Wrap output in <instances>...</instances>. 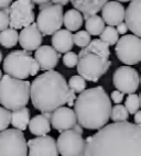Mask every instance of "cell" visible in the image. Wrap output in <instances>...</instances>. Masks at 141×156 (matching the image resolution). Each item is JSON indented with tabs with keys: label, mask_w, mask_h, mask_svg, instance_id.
I'll use <instances>...</instances> for the list:
<instances>
[{
	"label": "cell",
	"mask_w": 141,
	"mask_h": 156,
	"mask_svg": "<svg viewBox=\"0 0 141 156\" xmlns=\"http://www.w3.org/2000/svg\"><path fill=\"white\" fill-rule=\"evenodd\" d=\"M111 66L109 59H104L97 54L87 53L79 56L76 65L78 75L85 80L97 83Z\"/></svg>",
	"instance_id": "obj_6"
},
{
	"label": "cell",
	"mask_w": 141,
	"mask_h": 156,
	"mask_svg": "<svg viewBox=\"0 0 141 156\" xmlns=\"http://www.w3.org/2000/svg\"><path fill=\"white\" fill-rule=\"evenodd\" d=\"M30 99V81L5 75L0 79V103L8 110L27 107Z\"/></svg>",
	"instance_id": "obj_4"
},
{
	"label": "cell",
	"mask_w": 141,
	"mask_h": 156,
	"mask_svg": "<svg viewBox=\"0 0 141 156\" xmlns=\"http://www.w3.org/2000/svg\"><path fill=\"white\" fill-rule=\"evenodd\" d=\"M99 35H100V39L99 40H102L103 42L106 43L108 46L115 45L117 43V41L119 40L118 33H117L116 29L114 27H109V25H108L107 28H105Z\"/></svg>",
	"instance_id": "obj_27"
},
{
	"label": "cell",
	"mask_w": 141,
	"mask_h": 156,
	"mask_svg": "<svg viewBox=\"0 0 141 156\" xmlns=\"http://www.w3.org/2000/svg\"><path fill=\"white\" fill-rule=\"evenodd\" d=\"M28 126L30 132L35 136H43V135H46L49 132L51 131L50 120L45 119L42 114H38L32 119H30Z\"/></svg>",
	"instance_id": "obj_21"
},
{
	"label": "cell",
	"mask_w": 141,
	"mask_h": 156,
	"mask_svg": "<svg viewBox=\"0 0 141 156\" xmlns=\"http://www.w3.org/2000/svg\"><path fill=\"white\" fill-rule=\"evenodd\" d=\"M117 28H116V31H117V33H120L122 34V35H125V34L128 32V28H127V25H126V23L121 22V23H119V24L116 25Z\"/></svg>",
	"instance_id": "obj_36"
},
{
	"label": "cell",
	"mask_w": 141,
	"mask_h": 156,
	"mask_svg": "<svg viewBox=\"0 0 141 156\" xmlns=\"http://www.w3.org/2000/svg\"><path fill=\"white\" fill-rule=\"evenodd\" d=\"M67 85L68 88L70 90H73L75 94H81L86 88V80L79 75H74L70 78Z\"/></svg>",
	"instance_id": "obj_30"
},
{
	"label": "cell",
	"mask_w": 141,
	"mask_h": 156,
	"mask_svg": "<svg viewBox=\"0 0 141 156\" xmlns=\"http://www.w3.org/2000/svg\"><path fill=\"white\" fill-rule=\"evenodd\" d=\"M50 123L56 131L63 132L73 129L77 123L76 115L74 110L70 107H61L52 112Z\"/></svg>",
	"instance_id": "obj_14"
},
{
	"label": "cell",
	"mask_w": 141,
	"mask_h": 156,
	"mask_svg": "<svg viewBox=\"0 0 141 156\" xmlns=\"http://www.w3.org/2000/svg\"><path fill=\"white\" fill-rule=\"evenodd\" d=\"M63 24L66 27V30L70 32L79 31L83 25V16L82 13L75 9H70L63 14Z\"/></svg>",
	"instance_id": "obj_23"
},
{
	"label": "cell",
	"mask_w": 141,
	"mask_h": 156,
	"mask_svg": "<svg viewBox=\"0 0 141 156\" xmlns=\"http://www.w3.org/2000/svg\"><path fill=\"white\" fill-rule=\"evenodd\" d=\"M135 124H138V126L141 124V112L140 111H137L135 113Z\"/></svg>",
	"instance_id": "obj_40"
},
{
	"label": "cell",
	"mask_w": 141,
	"mask_h": 156,
	"mask_svg": "<svg viewBox=\"0 0 141 156\" xmlns=\"http://www.w3.org/2000/svg\"><path fill=\"white\" fill-rule=\"evenodd\" d=\"M26 136L17 129H6L0 132V156H27Z\"/></svg>",
	"instance_id": "obj_8"
},
{
	"label": "cell",
	"mask_w": 141,
	"mask_h": 156,
	"mask_svg": "<svg viewBox=\"0 0 141 156\" xmlns=\"http://www.w3.org/2000/svg\"><path fill=\"white\" fill-rule=\"evenodd\" d=\"M111 100L102 86L85 89L74 101L77 123L87 130H99L107 124Z\"/></svg>",
	"instance_id": "obj_3"
},
{
	"label": "cell",
	"mask_w": 141,
	"mask_h": 156,
	"mask_svg": "<svg viewBox=\"0 0 141 156\" xmlns=\"http://www.w3.org/2000/svg\"><path fill=\"white\" fill-rule=\"evenodd\" d=\"M85 28H86V32L89 35L97 36L102 33L103 30L105 29V22L103 21L102 17L94 14V16L88 17V19L86 20Z\"/></svg>",
	"instance_id": "obj_25"
},
{
	"label": "cell",
	"mask_w": 141,
	"mask_h": 156,
	"mask_svg": "<svg viewBox=\"0 0 141 156\" xmlns=\"http://www.w3.org/2000/svg\"><path fill=\"white\" fill-rule=\"evenodd\" d=\"M2 59H3V56H2V53H1V51H0V63L2 62Z\"/></svg>",
	"instance_id": "obj_43"
},
{
	"label": "cell",
	"mask_w": 141,
	"mask_h": 156,
	"mask_svg": "<svg viewBox=\"0 0 141 156\" xmlns=\"http://www.w3.org/2000/svg\"><path fill=\"white\" fill-rule=\"evenodd\" d=\"M32 2L35 5H44V3H48V2H51V0H31Z\"/></svg>",
	"instance_id": "obj_42"
},
{
	"label": "cell",
	"mask_w": 141,
	"mask_h": 156,
	"mask_svg": "<svg viewBox=\"0 0 141 156\" xmlns=\"http://www.w3.org/2000/svg\"><path fill=\"white\" fill-rule=\"evenodd\" d=\"M128 118H129V113L122 105H116L114 108H111L110 119L114 122H125L128 120Z\"/></svg>",
	"instance_id": "obj_28"
},
{
	"label": "cell",
	"mask_w": 141,
	"mask_h": 156,
	"mask_svg": "<svg viewBox=\"0 0 141 156\" xmlns=\"http://www.w3.org/2000/svg\"><path fill=\"white\" fill-rule=\"evenodd\" d=\"M70 89L67 81L56 70L44 72L30 83V99L41 112H53L67 103Z\"/></svg>",
	"instance_id": "obj_2"
},
{
	"label": "cell",
	"mask_w": 141,
	"mask_h": 156,
	"mask_svg": "<svg viewBox=\"0 0 141 156\" xmlns=\"http://www.w3.org/2000/svg\"><path fill=\"white\" fill-rule=\"evenodd\" d=\"M52 48L57 53H67L73 48V34L66 29H60L54 34H52Z\"/></svg>",
	"instance_id": "obj_19"
},
{
	"label": "cell",
	"mask_w": 141,
	"mask_h": 156,
	"mask_svg": "<svg viewBox=\"0 0 141 156\" xmlns=\"http://www.w3.org/2000/svg\"><path fill=\"white\" fill-rule=\"evenodd\" d=\"M18 37L19 35H18L17 30L8 28L0 32V44L6 48H14L18 43Z\"/></svg>",
	"instance_id": "obj_26"
},
{
	"label": "cell",
	"mask_w": 141,
	"mask_h": 156,
	"mask_svg": "<svg viewBox=\"0 0 141 156\" xmlns=\"http://www.w3.org/2000/svg\"><path fill=\"white\" fill-rule=\"evenodd\" d=\"M72 130H73V131H75L76 132V133H78V134H81V135H83V128L81 126H79L78 123H76V124H75V126H73V129H72Z\"/></svg>",
	"instance_id": "obj_41"
},
{
	"label": "cell",
	"mask_w": 141,
	"mask_h": 156,
	"mask_svg": "<svg viewBox=\"0 0 141 156\" xmlns=\"http://www.w3.org/2000/svg\"><path fill=\"white\" fill-rule=\"evenodd\" d=\"M87 53L97 54V55L100 56V57L104 59H108L110 56L109 46L99 39L92 40V41L89 42V44H88L86 48L81 50V52H79V54L77 56L79 57V56H82V55H84V54H87Z\"/></svg>",
	"instance_id": "obj_22"
},
{
	"label": "cell",
	"mask_w": 141,
	"mask_h": 156,
	"mask_svg": "<svg viewBox=\"0 0 141 156\" xmlns=\"http://www.w3.org/2000/svg\"><path fill=\"white\" fill-rule=\"evenodd\" d=\"M90 41H92L90 40V35L84 30L78 31V32H76L73 35V43L75 45H77L78 48H86L89 44Z\"/></svg>",
	"instance_id": "obj_31"
},
{
	"label": "cell",
	"mask_w": 141,
	"mask_h": 156,
	"mask_svg": "<svg viewBox=\"0 0 141 156\" xmlns=\"http://www.w3.org/2000/svg\"><path fill=\"white\" fill-rule=\"evenodd\" d=\"M102 19L109 27H115L124 22L125 8L118 1H107L102 8Z\"/></svg>",
	"instance_id": "obj_18"
},
{
	"label": "cell",
	"mask_w": 141,
	"mask_h": 156,
	"mask_svg": "<svg viewBox=\"0 0 141 156\" xmlns=\"http://www.w3.org/2000/svg\"><path fill=\"white\" fill-rule=\"evenodd\" d=\"M1 77H2V72L0 70V79H1Z\"/></svg>",
	"instance_id": "obj_45"
},
{
	"label": "cell",
	"mask_w": 141,
	"mask_h": 156,
	"mask_svg": "<svg viewBox=\"0 0 141 156\" xmlns=\"http://www.w3.org/2000/svg\"><path fill=\"white\" fill-rule=\"evenodd\" d=\"M11 122V112L8 109L0 107V132L8 129Z\"/></svg>",
	"instance_id": "obj_32"
},
{
	"label": "cell",
	"mask_w": 141,
	"mask_h": 156,
	"mask_svg": "<svg viewBox=\"0 0 141 156\" xmlns=\"http://www.w3.org/2000/svg\"><path fill=\"white\" fill-rule=\"evenodd\" d=\"M51 2L53 5H59V6H65V5H67L70 1L68 0H51Z\"/></svg>",
	"instance_id": "obj_39"
},
{
	"label": "cell",
	"mask_w": 141,
	"mask_h": 156,
	"mask_svg": "<svg viewBox=\"0 0 141 156\" xmlns=\"http://www.w3.org/2000/svg\"><path fill=\"white\" fill-rule=\"evenodd\" d=\"M74 6V9L83 14L94 16L102 10L108 0H68Z\"/></svg>",
	"instance_id": "obj_20"
},
{
	"label": "cell",
	"mask_w": 141,
	"mask_h": 156,
	"mask_svg": "<svg viewBox=\"0 0 141 156\" xmlns=\"http://www.w3.org/2000/svg\"><path fill=\"white\" fill-rule=\"evenodd\" d=\"M19 44L27 52L35 51L41 46L42 43V34L37 27V23H31L30 25L23 28L18 37Z\"/></svg>",
	"instance_id": "obj_16"
},
{
	"label": "cell",
	"mask_w": 141,
	"mask_h": 156,
	"mask_svg": "<svg viewBox=\"0 0 141 156\" xmlns=\"http://www.w3.org/2000/svg\"><path fill=\"white\" fill-rule=\"evenodd\" d=\"M8 10L11 29H23L34 22V3L31 0H16Z\"/></svg>",
	"instance_id": "obj_10"
},
{
	"label": "cell",
	"mask_w": 141,
	"mask_h": 156,
	"mask_svg": "<svg viewBox=\"0 0 141 156\" xmlns=\"http://www.w3.org/2000/svg\"><path fill=\"white\" fill-rule=\"evenodd\" d=\"M83 156H141V126L114 122L85 140Z\"/></svg>",
	"instance_id": "obj_1"
},
{
	"label": "cell",
	"mask_w": 141,
	"mask_h": 156,
	"mask_svg": "<svg viewBox=\"0 0 141 156\" xmlns=\"http://www.w3.org/2000/svg\"><path fill=\"white\" fill-rule=\"evenodd\" d=\"M30 122V110L27 107L11 112V124L14 129L24 131Z\"/></svg>",
	"instance_id": "obj_24"
},
{
	"label": "cell",
	"mask_w": 141,
	"mask_h": 156,
	"mask_svg": "<svg viewBox=\"0 0 141 156\" xmlns=\"http://www.w3.org/2000/svg\"><path fill=\"white\" fill-rule=\"evenodd\" d=\"M113 84L122 94H135L139 87V74L130 66L118 67L113 75Z\"/></svg>",
	"instance_id": "obj_12"
},
{
	"label": "cell",
	"mask_w": 141,
	"mask_h": 156,
	"mask_svg": "<svg viewBox=\"0 0 141 156\" xmlns=\"http://www.w3.org/2000/svg\"><path fill=\"white\" fill-rule=\"evenodd\" d=\"M13 2V0H0V9H7Z\"/></svg>",
	"instance_id": "obj_38"
},
{
	"label": "cell",
	"mask_w": 141,
	"mask_h": 156,
	"mask_svg": "<svg viewBox=\"0 0 141 156\" xmlns=\"http://www.w3.org/2000/svg\"><path fill=\"white\" fill-rule=\"evenodd\" d=\"M125 108L128 111L129 114H135L137 111H139V108H140V98L139 95L137 94H130L128 95V97L126 98V101H125Z\"/></svg>",
	"instance_id": "obj_29"
},
{
	"label": "cell",
	"mask_w": 141,
	"mask_h": 156,
	"mask_svg": "<svg viewBox=\"0 0 141 156\" xmlns=\"http://www.w3.org/2000/svg\"><path fill=\"white\" fill-rule=\"evenodd\" d=\"M84 144L82 135L72 129L61 132L56 141L57 151L62 156H83Z\"/></svg>",
	"instance_id": "obj_11"
},
{
	"label": "cell",
	"mask_w": 141,
	"mask_h": 156,
	"mask_svg": "<svg viewBox=\"0 0 141 156\" xmlns=\"http://www.w3.org/2000/svg\"><path fill=\"white\" fill-rule=\"evenodd\" d=\"M110 98H111V100L116 103V105H120L122 100H124V94L118 90H114L111 94H110Z\"/></svg>",
	"instance_id": "obj_35"
},
{
	"label": "cell",
	"mask_w": 141,
	"mask_h": 156,
	"mask_svg": "<svg viewBox=\"0 0 141 156\" xmlns=\"http://www.w3.org/2000/svg\"><path fill=\"white\" fill-rule=\"evenodd\" d=\"M28 156H59L56 141L50 135H43L29 140Z\"/></svg>",
	"instance_id": "obj_13"
},
{
	"label": "cell",
	"mask_w": 141,
	"mask_h": 156,
	"mask_svg": "<svg viewBox=\"0 0 141 156\" xmlns=\"http://www.w3.org/2000/svg\"><path fill=\"white\" fill-rule=\"evenodd\" d=\"M117 1H120V2H128V1H131V0H117Z\"/></svg>",
	"instance_id": "obj_44"
},
{
	"label": "cell",
	"mask_w": 141,
	"mask_h": 156,
	"mask_svg": "<svg viewBox=\"0 0 141 156\" xmlns=\"http://www.w3.org/2000/svg\"><path fill=\"white\" fill-rule=\"evenodd\" d=\"M76 99V94L73 91V90H70V95H68V100H67V105L70 106V108L72 106H74V101Z\"/></svg>",
	"instance_id": "obj_37"
},
{
	"label": "cell",
	"mask_w": 141,
	"mask_h": 156,
	"mask_svg": "<svg viewBox=\"0 0 141 156\" xmlns=\"http://www.w3.org/2000/svg\"><path fill=\"white\" fill-rule=\"evenodd\" d=\"M125 20L128 30L133 35H141V0H131L127 9H125Z\"/></svg>",
	"instance_id": "obj_17"
},
{
	"label": "cell",
	"mask_w": 141,
	"mask_h": 156,
	"mask_svg": "<svg viewBox=\"0 0 141 156\" xmlns=\"http://www.w3.org/2000/svg\"><path fill=\"white\" fill-rule=\"evenodd\" d=\"M77 62H78V56L76 53H74L72 51L65 53V55L63 56V64L67 68H73L77 65Z\"/></svg>",
	"instance_id": "obj_33"
},
{
	"label": "cell",
	"mask_w": 141,
	"mask_h": 156,
	"mask_svg": "<svg viewBox=\"0 0 141 156\" xmlns=\"http://www.w3.org/2000/svg\"><path fill=\"white\" fill-rule=\"evenodd\" d=\"M116 54L127 66L138 64L141 61V40L133 34H125L116 43Z\"/></svg>",
	"instance_id": "obj_9"
},
{
	"label": "cell",
	"mask_w": 141,
	"mask_h": 156,
	"mask_svg": "<svg viewBox=\"0 0 141 156\" xmlns=\"http://www.w3.org/2000/svg\"><path fill=\"white\" fill-rule=\"evenodd\" d=\"M40 13L37 18V27L42 36L54 34L62 28L63 24V7L53 5L52 2L40 5Z\"/></svg>",
	"instance_id": "obj_7"
},
{
	"label": "cell",
	"mask_w": 141,
	"mask_h": 156,
	"mask_svg": "<svg viewBox=\"0 0 141 156\" xmlns=\"http://www.w3.org/2000/svg\"><path fill=\"white\" fill-rule=\"evenodd\" d=\"M33 58L39 65V69L49 72L56 67L59 59L61 58V54L57 53L50 45H41L38 50H35Z\"/></svg>",
	"instance_id": "obj_15"
},
{
	"label": "cell",
	"mask_w": 141,
	"mask_h": 156,
	"mask_svg": "<svg viewBox=\"0 0 141 156\" xmlns=\"http://www.w3.org/2000/svg\"><path fill=\"white\" fill-rule=\"evenodd\" d=\"M3 70L6 75L26 80L27 78L35 76L39 73V65L32 57L31 52L24 50L13 51L3 59Z\"/></svg>",
	"instance_id": "obj_5"
},
{
	"label": "cell",
	"mask_w": 141,
	"mask_h": 156,
	"mask_svg": "<svg viewBox=\"0 0 141 156\" xmlns=\"http://www.w3.org/2000/svg\"><path fill=\"white\" fill-rule=\"evenodd\" d=\"M9 10L7 9H0V32L9 28Z\"/></svg>",
	"instance_id": "obj_34"
}]
</instances>
